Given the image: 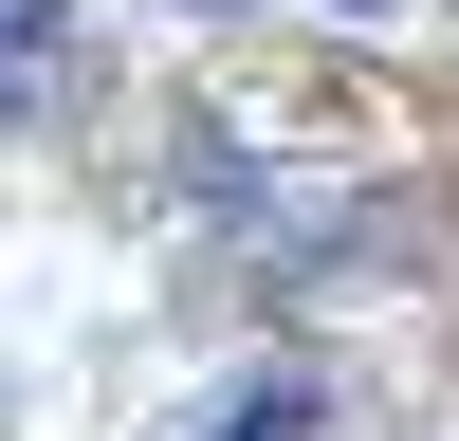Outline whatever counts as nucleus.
<instances>
[{
  "instance_id": "f257e3e1",
  "label": "nucleus",
  "mask_w": 459,
  "mask_h": 441,
  "mask_svg": "<svg viewBox=\"0 0 459 441\" xmlns=\"http://www.w3.org/2000/svg\"><path fill=\"white\" fill-rule=\"evenodd\" d=\"M203 441H313V386H294V368H276V386H239V404H221V423Z\"/></svg>"
}]
</instances>
